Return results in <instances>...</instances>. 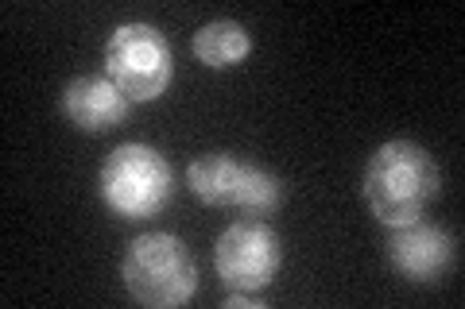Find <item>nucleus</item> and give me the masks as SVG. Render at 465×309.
Here are the masks:
<instances>
[{"label":"nucleus","mask_w":465,"mask_h":309,"mask_svg":"<svg viewBox=\"0 0 465 309\" xmlns=\"http://www.w3.org/2000/svg\"><path fill=\"white\" fill-rule=\"evenodd\" d=\"M361 189H365L372 217L396 228L427 213V205L439 194V167L427 147L411 140H391L372 151Z\"/></svg>","instance_id":"f257e3e1"},{"label":"nucleus","mask_w":465,"mask_h":309,"mask_svg":"<svg viewBox=\"0 0 465 309\" xmlns=\"http://www.w3.org/2000/svg\"><path fill=\"white\" fill-rule=\"evenodd\" d=\"M249 179V163L229 151H210L198 155L191 167H186V182H191L194 198L206 205H241V189Z\"/></svg>","instance_id":"6e6552de"},{"label":"nucleus","mask_w":465,"mask_h":309,"mask_svg":"<svg viewBox=\"0 0 465 309\" xmlns=\"http://www.w3.org/2000/svg\"><path fill=\"white\" fill-rule=\"evenodd\" d=\"M252 51V35L244 32L237 20H210L206 27H198L194 35V54L210 70H229L241 66Z\"/></svg>","instance_id":"1a4fd4ad"},{"label":"nucleus","mask_w":465,"mask_h":309,"mask_svg":"<svg viewBox=\"0 0 465 309\" xmlns=\"http://www.w3.org/2000/svg\"><path fill=\"white\" fill-rule=\"evenodd\" d=\"M225 309H260V298H256V294H249V290H229Z\"/></svg>","instance_id":"9d476101"},{"label":"nucleus","mask_w":465,"mask_h":309,"mask_svg":"<svg viewBox=\"0 0 465 309\" xmlns=\"http://www.w3.org/2000/svg\"><path fill=\"white\" fill-rule=\"evenodd\" d=\"M388 263L411 283H434L442 278L458 259V244L442 225L430 220H407L388 232Z\"/></svg>","instance_id":"423d86ee"},{"label":"nucleus","mask_w":465,"mask_h":309,"mask_svg":"<svg viewBox=\"0 0 465 309\" xmlns=\"http://www.w3.org/2000/svg\"><path fill=\"white\" fill-rule=\"evenodd\" d=\"M174 198V170L148 143H121L101 163V201L121 220L155 217Z\"/></svg>","instance_id":"7ed1b4c3"},{"label":"nucleus","mask_w":465,"mask_h":309,"mask_svg":"<svg viewBox=\"0 0 465 309\" xmlns=\"http://www.w3.org/2000/svg\"><path fill=\"white\" fill-rule=\"evenodd\" d=\"M105 73L128 101H155L174 78L167 35L152 24H121L105 43Z\"/></svg>","instance_id":"20e7f679"},{"label":"nucleus","mask_w":465,"mask_h":309,"mask_svg":"<svg viewBox=\"0 0 465 309\" xmlns=\"http://www.w3.org/2000/svg\"><path fill=\"white\" fill-rule=\"evenodd\" d=\"M128 109H133V101L116 90L109 73H82V78H70L63 90V112L82 131L121 128L128 121Z\"/></svg>","instance_id":"0eeeda50"},{"label":"nucleus","mask_w":465,"mask_h":309,"mask_svg":"<svg viewBox=\"0 0 465 309\" xmlns=\"http://www.w3.org/2000/svg\"><path fill=\"white\" fill-rule=\"evenodd\" d=\"M280 263H283L280 237L264 220H237L217 237L213 247V267L229 290L260 294L275 278Z\"/></svg>","instance_id":"39448f33"},{"label":"nucleus","mask_w":465,"mask_h":309,"mask_svg":"<svg viewBox=\"0 0 465 309\" xmlns=\"http://www.w3.org/2000/svg\"><path fill=\"white\" fill-rule=\"evenodd\" d=\"M121 275L128 294L152 309L183 305L198 290V267L191 247L179 237H171V232H143V237H136L124 252Z\"/></svg>","instance_id":"f03ea898"}]
</instances>
